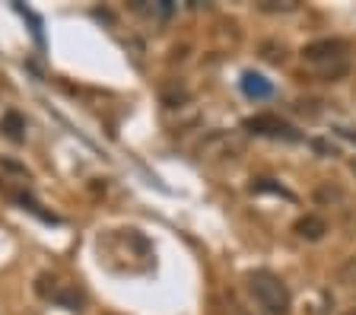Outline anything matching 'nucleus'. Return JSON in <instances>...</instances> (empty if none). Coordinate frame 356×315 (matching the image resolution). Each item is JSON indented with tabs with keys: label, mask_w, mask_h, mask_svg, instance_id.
Listing matches in <instances>:
<instances>
[{
	"label": "nucleus",
	"mask_w": 356,
	"mask_h": 315,
	"mask_svg": "<svg viewBox=\"0 0 356 315\" xmlns=\"http://www.w3.org/2000/svg\"><path fill=\"white\" fill-rule=\"evenodd\" d=\"M248 293H252L254 302H258L267 315H286L289 302H293L286 284H283L277 274H270V270H252V274H248Z\"/></svg>",
	"instance_id": "obj_1"
},
{
	"label": "nucleus",
	"mask_w": 356,
	"mask_h": 315,
	"mask_svg": "<svg viewBox=\"0 0 356 315\" xmlns=\"http://www.w3.org/2000/svg\"><path fill=\"white\" fill-rule=\"evenodd\" d=\"M350 51V45L343 38H318V42H309L302 48V58L309 64H325V60H341Z\"/></svg>",
	"instance_id": "obj_2"
},
{
	"label": "nucleus",
	"mask_w": 356,
	"mask_h": 315,
	"mask_svg": "<svg viewBox=\"0 0 356 315\" xmlns=\"http://www.w3.org/2000/svg\"><path fill=\"white\" fill-rule=\"evenodd\" d=\"M245 131L261 134V137H286V140H296V131L289 128L283 118H277V115H254V118L245 121Z\"/></svg>",
	"instance_id": "obj_3"
},
{
	"label": "nucleus",
	"mask_w": 356,
	"mask_h": 315,
	"mask_svg": "<svg viewBox=\"0 0 356 315\" xmlns=\"http://www.w3.org/2000/svg\"><path fill=\"white\" fill-rule=\"evenodd\" d=\"M293 233L305 242H318V239H325V233H327V220L318 217V213H305V217H299L296 223H293Z\"/></svg>",
	"instance_id": "obj_4"
},
{
	"label": "nucleus",
	"mask_w": 356,
	"mask_h": 315,
	"mask_svg": "<svg viewBox=\"0 0 356 315\" xmlns=\"http://www.w3.org/2000/svg\"><path fill=\"white\" fill-rule=\"evenodd\" d=\"M242 90H245L248 99H267L270 92H274V86H270L261 74H252V70H248V74L242 76Z\"/></svg>",
	"instance_id": "obj_5"
},
{
	"label": "nucleus",
	"mask_w": 356,
	"mask_h": 315,
	"mask_svg": "<svg viewBox=\"0 0 356 315\" xmlns=\"http://www.w3.org/2000/svg\"><path fill=\"white\" fill-rule=\"evenodd\" d=\"M0 131L10 137V140H22L26 137V118L19 112H7L0 118Z\"/></svg>",
	"instance_id": "obj_6"
},
{
	"label": "nucleus",
	"mask_w": 356,
	"mask_h": 315,
	"mask_svg": "<svg viewBox=\"0 0 356 315\" xmlns=\"http://www.w3.org/2000/svg\"><path fill=\"white\" fill-rule=\"evenodd\" d=\"M252 191H270V195H283V197H289V201H293V195H289L286 188H280V185H274V181L270 179H258L252 185Z\"/></svg>",
	"instance_id": "obj_7"
},
{
	"label": "nucleus",
	"mask_w": 356,
	"mask_h": 315,
	"mask_svg": "<svg viewBox=\"0 0 356 315\" xmlns=\"http://www.w3.org/2000/svg\"><path fill=\"white\" fill-rule=\"evenodd\" d=\"M337 280H341V284H356V255L347 258V261L341 264V270H337Z\"/></svg>",
	"instance_id": "obj_8"
},
{
	"label": "nucleus",
	"mask_w": 356,
	"mask_h": 315,
	"mask_svg": "<svg viewBox=\"0 0 356 315\" xmlns=\"http://www.w3.org/2000/svg\"><path fill=\"white\" fill-rule=\"evenodd\" d=\"M343 315H356V306H353V309H347V312H343Z\"/></svg>",
	"instance_id": "obj_9"
},
{
	"label": "nucleus",
	"mask_w": 356,
	"mask_h": 315,
	"mask_svg": "<svg viewBox=\"0 0 356 315\" xmlns=\"http://www.w3.org/2000/svg\"><path fill=\"white\" fill-rule=\"evenodd\" d=\"M350 169H353V175H356V159H353V165H350Z\"/></svg>",
	"instance_id": "obj_10"
}]
</instances>
